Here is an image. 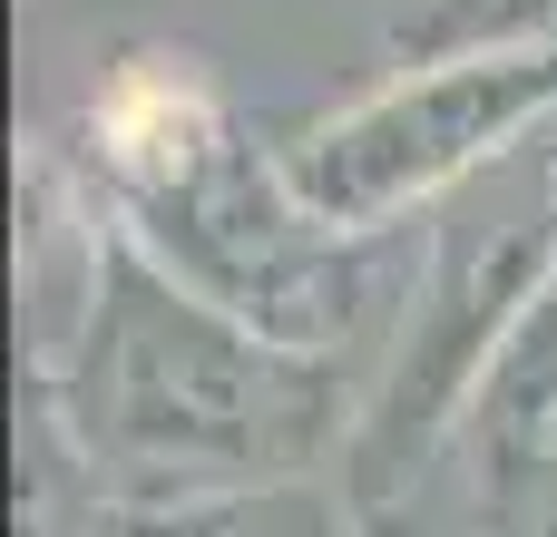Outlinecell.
<instances>
[{
    "instance_id": "5",
    "label": "cell",
    "mask_w": 557,
    "mask_h": 537,
    "mask_svg": "<svg viewBox=\"0 0 557 537\" xmlns=\"http://www.w3.org/2000/svg\"><path fill=\"white\" fill-rule=\"evenodd\" d=\"M78 537H382L362 519L343 470L264 479V489H206V499H98Z\"/></svg>"
},
{
    "instance_id": "4",
    "label": "cell",
    "mask_w": 557,
    "mask_h": 537,
    "mask_svg": "<svg viewBox=\"0 0 557 537\" xmlns=\"http://www.w3.org/2000/svg\"><path fill=\"white\" fill-rule=\"evenodd\" d=\"M431 479H450L470 537H557V284L499 333Z\"/></svg>"
},
{
    "instance_id": "1",
    "label": "cell",
    "mask_w": 557,
    "mask_h": 537,
    "mask_svg": "<svg viewBox=\"0 0 557 537\" xmlns=\"http://www.w3.org/2000/svg\"><path fill=\"white\" fill-rule=\"evenodd\" d=\"M29 382L49 391L98 499H206V489L343 470L382 362L294 352L255 333L108 215L98 294L69 352L39 362Z\"/></svg>"
},
{
    "instance_id": "2",
    "label": "cell",
    "mask_w": 557,
    "mask_h": 537,
    "mask_svg": "<svg viewBox=\"0 0 557 537\" xmlns=\"http://www.w3.org/2000/svg\"><path fill=\"white\" fill-rule=\"evenodd\" d=\"M69 157L157 264L294 352H362L431 274V235H333L284 186V157L245 137L206 59L176 49H127Z\"/></svg>"
},
{
    "instance_id": "6",
    "label": "cell",
    "mask_w": 557,
    "mask_h": 537,
    "mask_svg": "<svg viewBox=\"0 0 557 537\" xmlns=\"http://www.w3.org/2000/svg\"><path fill=\"white\" fill-rule=\"evenodd\" d=\"M557 39V0H382L392 68H441L480 49H539Z\"/></svg>"
},
{
    "instance_id": "3",
    "label": "cell",
    "mask_w": 557,
    "mask_h": 537,
    "mask_svg": "<svg viewBox=\"0 0 557 537\" xmlns=\"http://www.w3.org/2000/svg\"><path fill=\"white\" fill-rule=\"evenodd\" d=\"M557 127V39L539 49H480L441 68H401L372 98L304 117L274 137L284 186L333 225V235H411L441 196L519 157Z\"/></svg>"
}]
</instances>
